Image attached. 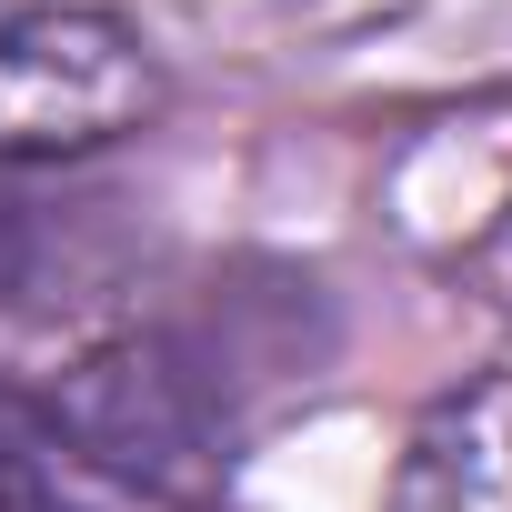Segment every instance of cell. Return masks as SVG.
Returning <instances> with one entry per match:
<instances>
[{
    "label": "cell",
    "instance_id": "6da1fadb",
    "mask_svg": "<svg viewBox=\"0 0 512 512\" xmlns=\"http://www.w3.org/2000/svg\"><path fill=\"white\" fill-rule=\"evenodd\" d=\"M161 111V61L131 21L0 0V161H81Z\"/></svg>",
    "mask_w": 512,
    "mask_h": 512
},
{
    "label": "cell",
    "instance_id": "7a4b0ae2",
    "mask_svg": "<svg viewBox=\"0 0 512 512\" xmlns=\"http://www.w3.org/2000/svg\"><path fill=\"white\" fill-rule=\"evenodd\" d=\"M392 512H512V372H482L422 412Z\"/></svg>",
    "mask_w": 512,
    "mask_h": 512
},
{
    "label": "cell",
    "instance_id": "3957f363",
    "mask_svg": "<svg viewBox=\"0 0 512 512\" xmlns=\"http://www.w3.org/2000/svg\"><path fill=\"white\" fill-rule=\"evenodd\" d=\"M71 231L81 221H61V211H41V201H11L0 191V302H61V272H71Z\"/></svg>",
    "mask_w": 512,
    "mask_h": 512
},
{
    "label": "cell",
    "instance_id": "277c9868",
    "mask_svg": "<svg viewBox=\"0 0 512 512\" xmlns=\"http://www.w3.org/2000/svg\"><path fill=\"white\" fill-rule=\"evenodd\" d=\"M0 512H61V482H51V432L31 402L0 392Z\"/></svg>",
    "mask_w": 512,
    "mask_h": 512
}]
</instances>
